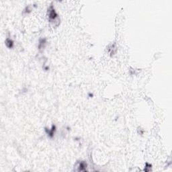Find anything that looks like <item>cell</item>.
Here are the masks:
<instances>
[{"mask_svg": "<svg viewBox=\"0 0 172 172\" xmlns=\"http://www.w3.org/2000/svg\"><path fill=\"white\" fill-rule=\"evenodd\" d=\"M48 16H49V22H51V24H53L54 26H58L60 20L53 6H50L49 9H48Z\"/></svg>", "mask_w": 172, "mask_h": 172, "instance_id": "obj_1", "label": "cell"}, {"mask_svg": "<svg viewBox=\"0 0 172 172\" xmlns=\"http://www.w3.org/2000/svg\"><path fill=\"white\" fill-rule=\"evenodd\" d=\"M78 166L77 171H86V168H87V163H85V161H80L77 163Z\"/></svg>", "mask_w": 172, "mask_h": 172, "instance_id": "obj_2", "label": "cell"}, {"mask_svg": "<svg viewBox=\"0 0 172 172\" xmlns=\"http://www.w3.org/2000/svg\"><path fill=\"white\" fill-rule=\"evenodd\" d=\"M46 132L47 133L48 136H49L50 138H53V136H54V134L55 131H56V127H55V125H53L52 126V128L51 129H48L46 128L45 129Z\"/></svg>", "mask_w": 172, "mask_h": 172, "instance_id": "obj_3", "label": "cell"}, {"mask_svg": "<svg viewBox=\"0 0 172 172\" xmlns=\"http://www.w3.org/2000/svg\"><path fill=\"white\" fill-rule=\"evenodd\" d=\"M45 45H46L45 38H42V39H40V42H39V44H38V49H39V50L44 49V48L45 47Z\"/></svg>", "mask_w": 172, "mask_h": 172, "instance_id": "obj_4", "label": "cell"}, {"mask_svg": "<svg viewBox=\"0 0 172 172\" xmlns=\"http://www.w3.org/2000/svg\"><path fill=\"white\" fill-rule=\"evenodd\" d=\"M6 45L7 48L12 49L14 47V41L10 38H7L6 40Z\"/></svg>", "mask_w": 172, "mask_h": 172, "instance_id": "obj_5", "label": "cell"}]
</instances>
